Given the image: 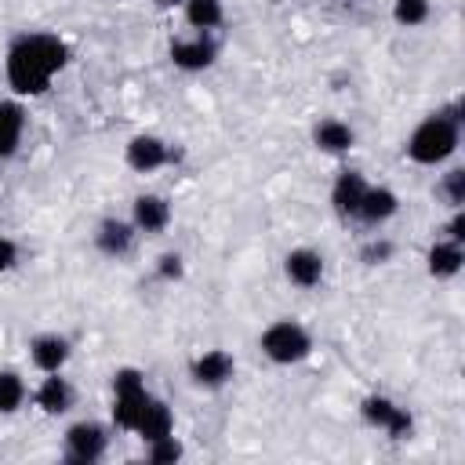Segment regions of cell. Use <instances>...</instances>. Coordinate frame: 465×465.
<instances>
[{
    "mask_svg": "<svg viewBox=\"0 0 465 465\" xmlns=\"http://www.w3.org/2000/svg\"><path fill=\"white\" fill-rule=\"evenodd\" d=\"M69 65V44L58 33H22L4 54V80L18 98L44 94Z\"/></svg>",
    "mask_w": 465,
    "mask_h": 465,
    "instance_id": "obj_1",
    "label": "cell"
},
{
    "mask_svg": "<svg viewBox=\"0 0 465 465\" xmlns=\"http://www.w3.org/2000/svg\"><path fill=\"white\" fill-rule=\"evenodd\" d=\"M461 145V109L450 105V109H440V113H429L407 138L403 153L421 163V167H436V163H447Z\"/></svg>",
    "mask_w": 465,
    "mask_h": 465,
    "instance_id": "obj_2",
    "label": "cell"
},
{
    "mask_svg": "<svg viewBox=\"0 0 465 465\" xmlns=\"http://www.w3.org/2000/svg\"><path fill=\"white\" fill-rule=\"evenodd\" d=\"M258 345H262L265 360H272L276 367H294L312 356V334L298 320H272L262 331Z\"/></svg>",
    "mask_w": 465,
    "mask_h": 465,
    "instance_id": "obj_3",
    "label": "cell"
},
{
    "mask_svg": "<svg viewBox=\"0 0 465 465\" xmlns=\"http://www.w3.org/2000/svg\"><path fill=\"white\" fill-rule=\"evenodd\" d=\"M145 403H149L145 374L138 367H120L113 374V425L124 432H134Z\"/></svg>",
    "mask_w": 465,
    "mask_h": 465,
    "instance_id": "obj_4",
    "label": "cell"
},
{
    "mask_svg": "<svg viewBox=\"0 0 465 465\" xmlns=\"http://www.w3.org/2000/svg\"><path fill=\"white\" fill-rule=\"evenodd\" d=\"M105 447H109V432L98 421H76L65 429L62 440V454L69 465H94L105 458Z\"/></svg>",
    "mask_w": 465,
    "mask_h": 465,
    "instance_id": "obj_5",
    "label": "cell"
},
{
    "mask_svg": "<svg viewBox=\"0 0 465 465\" xmlns=\"http://www.w3.org/2000/svg\"><path fill=\"white\" fill-rule=\"evenodd\" d=\"M360 414H363V421H367V425L385 429L392 440H407V436H411V429H414V418L407 414V407L392 403L389 396H363Z\"/></svg>",
    "mask_w": 465,
    "mask_h": 465,
    "instance_id": "obj_6",
    "label": "cell"
},
{
    "mask_svg": "<svg viewBox=\"0 0 465 465\" xmlns=\"http://www.w3.org/2000/svg\"><path fill=\"white\" fill-rule=\"evenodd\" d=\"M124 160H127L131 171L153 174V171H160L163 163L174 160V149H171L163 138H156V134H134V138L124 145Z\"/></svg>",
    "mask_w": 465,
    "mask_h": 465,
    "instance_id": "obj_7",
    "label": "cell"
},
{
    "mask_svg": "<svg viewBox=\"0 0 465 465\" xmlns=\"http://www.w3.org/2000/svg\"><path fill=\"white\" fill-rule=\"evenodd\" d=\"M189 378L200 389H222V385H229L236 378V360L225 349H207L189 363Z\"/></svg>",
    "mask_w": 465,
    "mask_h": 465,
    "instance_id": "obj_8",
    "label": "cell"
},
{
    "mask_svg": "<svg viewBox=\"0 0 465 465\" xmlns=\"http://www.w3.org/2000/svg\"><path fill=\"white\" fill-rule=\"evenodd\" d=\"M214 58H218V47L207 33H196L189 40H171V62L182 73H203L214 65Z\"/></svg>",
    "mask_w": 465,
    "mask_h": 465,
    "instance_id": "obj_9",
    "label": "cell"
},
{
    "mask_svg": "<svg viewBox=\"0 0 465 465\" xmlns=\"http://www.w3.org/2000/svg\"><path fill=\"white\" fill-rule=\"evenodd\" d=\"M323 272H327L323 254L312 251V247H294V251H287V258H283V276H287L294 287H302V291L320 287V283H323Z\"/></svg>",
    "mask_w": 465,
    "mask_h": 465,
    "instance_id": "obj_10",
    "label": "cell"
},
{
    "mask_svg": "<svg viewBox=\"0 0 465 465\" xmlns=\"http://www.w3.org/2000/svg\"><path fill=\"white\" fill-rule=\"evenodd\" d=\"M131 225H134L138 232H145V236L163 232V229L171 225V200L160 196V193H142V196H134V203H131Z\"/></svg>",
    "mask_w": 465,
    "mask_h": 465,
    "instance_id": "obj_11",
    "label": "cell"
},
{
    "mask_svg": "<svg viewBox=\"0 0 465 465\" xmlns=\"http://www.w3.org/2000/svg\"><path fill=\"white\" fill-rule=\"evenodd\" d=\"M367 185H371V182H367L360 171H352V167L338 171V178H334V185H331V207H334V214H338V218H356Z\"/></svg>",
    "mask_w": 465,
    "mask_h": 465,
    "instance_id": "obj_12",
    "label": "cell"
},
{
    "mask_svg": "<svg viewBox=\"0 0 465 465\" xmlns=\"http://www.w3.org/2000/svg\"><path fill=\"white\" fill-rule=\"evenodd\" d=\"M134 236H138V229L131 222H124V218H102L98 229H94V251L105 254V258H124V254H131Z\"/></svg>",
    "mask_w": 465,
    "mask_h": 465,
    "instance_id": "obj_13",
    "label": "cell"
},
{
    "mask_svg": "<svg viewBox=\"0 0 465 465\" xmlns=\"http://www.w3.org/2000/svg\"><path fill=\"white\" fill-rule=\"evenodd\" d=\"M69 356H73V345H69L65 334H36V338L29 341V360H33V367L44 371V374L62 371V367L69 363Z\"/></svg>",
    "mask_w": 465,
    "mask_h": 465,
    "instance_id": "obj_14",
    "label": "cell"
},
{
    "mask_svg": "<svg viewBox=\"0 0 465 465\" xmlns=\"http://www.w3.org/2000/svg\"><path fill=\"white\" fill-rule=\"evenodd\" d=\"M25 138V105L15 98H0V163L18 153Z\"/></svg>",
    "mask_w": 465,
    "mask_h": 465,
    "instance_id": "obj_15",
    "label": "cell"
},
{
    "mask_svg": "<svg viewBox=\"0 0 465 465\" xmlns=\"http://www.w3.org/2000/svg\"><path fill=\"white\" fill-rule=\"evenodd\" d=\"M396 211H400V196H396L389 185H367L356 218H360L363 225H385Z\"/></svg>",
    "mask_w": 465,
    "mask_h": 465,
    "instance_id": "obj_16",
    "label": "cell"
},
{
    "mask_svg": "<svg viewBox=\"0 0 465 465\" xmlns=\"http://www.w3.org/2000/svg\"><path fill=\"white\" fill-rule=\"evenodd\" d=\"M461 265H465V251H461V243H454L447 236L436 240L429 247V254H425V272L432 280H454L461 272Z\"/></svg>",
    "mask_w": 465,
    "mask_h": 465,
    "instance_id": "obj_17",
    "label": "cell"
},
{
    "mask_svg": "<svg viewBox=\"0 0 465 465\" xmlns=\"http://www.w3.org/2000/svg\"><path fill=\"white\" fill-rule=\"evenodd\" d=\"M312 145H316L320 153L341 156V153H349V149L356 145V131H352L345 120L327 116V120H320V124L312 127Z\"/></svg>",
    "mask_w": 465,
    "mask_h": 465,
    "instance_id": "obj_18",
    "label": "cell"
},
{
    "mask_svg": "<svg viewBox=\"0 0 465 465\" xmlns=\"http://www.w3.org/2000/svg\"><path fill=\"white\" fill-rule=\"evenodd\" d=\"M73 385H69V378H62V371H51L40 385H36V407L44 411V414H51V418H58V414H65L69 407H73Z\"/></svg>",
    "mask_w": 465,
    "mask_h": 465,
    "instance_id": "obj_19",
    "label": "cell"
},
{
    "mask_svg": "<svg viewBox=\"0 0 465 465\" xmlns=\"http://www.w3.org/2000/svg\"><path fill=\"white\" fill-rule=\"evenodd\" d=\"M171 432H174V411H171L163 400L149 396V403H145V411H142V418H138V425H134V436H138L142 443H153V440L171 436Z\"/></svg>",
    "mask_w": 465,
    "mask_h": 465,
    "instance_id": "obj_20",
    "label": "cell"
},
{
    "mask_svg": "<svg viewBox=\"0 0 465 465\" xmlns=\"http://www.w3.org/2000/svg\"><path fill=\"white\" fill-rule=\"evenodd\" d=\"M182 15H185L189 29H196V33H211V29L222 25L225 7H222V0H185V4H182Z\"/></svg>",
    "mask_w": 465,
    "mask_h": 465,
    "instance_id": "obj_21",
    "label": "cell"
},
{
    "mask_svg": "<svg viewBox=\"0 0 465 465\" xmlns=\"http://www.w3.org/2000/svg\"><path fill=\"white\" fill-rule=\"evenodd\" d=\"M25 403V381L18 371L4 367L0 371V414H15Z\"/></svg>",
    "mask_w": 465,
    "mask_h": 465,
    "instance_id": "obj_22",
    "label": "cell"
},
{
    "mask_svg": "<svg viewBox=\"0 0 465 465\" xmlns=\"http://www.w3.org/2000/svg\"><path fill=\"white\" fill-rule=\"evenodd\" d=\"M432 15V0H392V22L403 29L425 25Z\"/></svg>",
    "mask_w": 465,
    "mask_h": 465,
    "instance_id": "obj_23",
    "label": "cell"
},
{
    "mask_svg": "<svg viewBox=\"0 0 465 465\" xmlns=\"http://www.w3.org/2000/svg\"><path fill=\"white\" fill-rule=\"evenodd\" d=\"M182 454H185V447L178 443L174 432H171V436H160V440H153V443H145V461H149V465H174Z\"/></svg>",
    "mask_w": 465,
    "mask_h": 465,
    "instance_id": "obj_24",
    "label": "cell"
},
{
    "mask_svg": "<svg viewBox=\"0 0 465 465\" xmlns=\"http://www.w3.org/2000/svg\"><path fill=\"white\" fill-rule=\"evenodd\" d=\"M443 196H447V203L450 207H461L465 203V167H450L447 174H443Z\"/></svg>",
    "mask_w": 465,
    "mask_h": 465,
    "instance_id": "obj_25",
    "label": "cell"
},
{
    "mask_svg": "<svg viewBox=\"0 0 465 465\" xmlns=\"http://www.w3.org/2000/svg\"><path fill=\"white\" fill-rule=\"evenodd\" d=\"M182 272H185V262H182L178 251H167V254L156 258V276L160 280H182Z\"/></svg>",
    "mask_w": 465,
    "mask_h": 465,
    "instance_id": "obj_26",
    "label": "cell"
},
{
    "mask_svg": "<svg viewBox=\"0 0 465 465\" xmlns=\"http://www.w3.org/2000/svg\"><path fill=\"white\" fill-rule=\"evenodd\" d=\"M360 258H363L367 265H385V262L392 258V243H389V240H371V243H363Z\"/></svg>",
    "mask_w": 465,
    "mask_h": 465,
    "instance_id": "obj_27",
    "label": "cell"
},
{
    "mask_svg": "<svg viewBox=\"0 0 465 465\" xmlns=\"http://www.w3.org/2000/svg\"><path fill=\"white\" fill-rule=\"evenodd\" d=\"M18 258H22L18 243H15L11 236H0V276H4V272H11V269L18 265Z\"/></svg>",
    "mask_w": 465,
    "mask_h": 465,
    "instance_id": "obj_28",
    "label": "cell"
},
{
    "mask_svg": "<svg viewBox=\"0 0 465 465\" xmlns=\"http://www.w3.org/2000/svg\"><path fill=\"white\" fill-rule=\"evenodd\" d=\"M447 240L465 243V211H461V207H454V214H450V222H447Z\"/></svg>",
    "mask_w": 465,
    "mask_h": 465,
    "instance_id": "obj_29",
    "label": "cell"
},
{
    "mask_svg": "<svg viewBox=\"0 0 465 465\" xmlns=\"http://www.w3.org/2000/svg\"><path fill=\"white\" fill-rule=\"evenodd\" d=\"M185 0H156V7H182Z\"/></svg>",
    "mask_w": 465,
    "mask_h": 465,
    "instance_id": "obj_30",
    "label": "cell"
}]
</instances>
